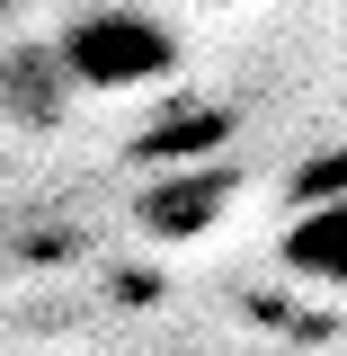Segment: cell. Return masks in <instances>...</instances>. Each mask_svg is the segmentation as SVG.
<instances>
[{"label": "cell", "instance_id": "6da1fadb", "mask_svg": "<svg viewBox=\"0 0 347 356\" xmlns=\"http://www.w3.org/2000/svg\"><path fill=\"white\" fill-rule=\"evenodd\" d=\"M54 54H63V81L81 89H152L178 72V36L143 9H81Z\"/></svg>", "mask_w": 347, "mask_h": 356}, {"label": "cell", "instance_id": "7a4b0ae2", "mask_svg": "<svg viewBox=\"0 0 347 356\" xmlns=\"http://www.w3.org/2000/svg\"><path fill=\"white\" fill-rule=\"evenodd\" d=\"M285 267H294L303 285L347 294V187L321 196V205H303V214L285 222Z\"/></svg>", "mask_w": 347, "mask_h": 356}, {"label": "cell", "instance_id": "3957f363", "mask_svg": "<svg viewBox=\"0 0 347 356\" xmlns=\"http://www.w3.org/2000/svg\"><path fill=\"white\" fill-rule=\"evenodd\" d=\"M214 205H223V178H205V187H170V196H152L143 214H152V232H205Z\"/></svg>", "mask_w": 347, "mask_h": 356}, {"label": "cell", "instance_id": "277c9868", "mask_svg": "<svg viewBox=\"0 0 347 356\" xmlns=\"http://www.w3.org/2000/svg\"><path fill=\"white\" fill-rule=\"evenodd\" d=\"M196 9H241V0H196Z\"/></svg>", "mask_w": 347, "mask_h": 356}]
</instances>
